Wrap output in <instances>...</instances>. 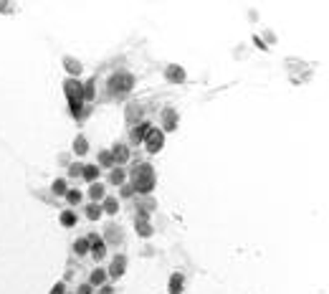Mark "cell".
I'll list each match as a JSON object with an SVG mask.
<instances>
[{
	"mask_svg": "<svg viewBox=\"0 0 329 294\" xmlns=\"http://www.w3.org/2000/svg\"><path fill=\"white\" fill-rule=\"evenodd\" d=\"M155 183H157V175H155V167L149 162H137L132 167V188H134V193L149 195L155 190Z\"/></svg>",
	"mask_w": 329,
	"mask_h": 294,
	"instance_id": "1",
	"label": "cell"
},
{
	"mask_svg": "<svg viewBox=\"0 0 329 294\" xmlns=\"http://www.w3.org/2000/svg\"><path fill=\"white\" fill-rule=\"evenodd\" d=\"M64 91L66 99H68V109L76 119H84V91H81V84L79 79H66L64 81Z\"/></svg>",
	"mask_w": 329,
	"mask_h": 294,
	"instance_id": "2",
	"label": "cell"
},
{
	"mask_svg": "<svg viewBox=\"0 0 329 294\" xmlns=\"http://www.w3.org/2000/svg\"><path fill=\"white\" fill-rule=\"evenodd\" d=\"M134 89V76L130 71H114L109 76V91L114 96H124Z\"/></svg>",
	"mask_w": 329,
	"mask_h": 294,
	"instance_id": "3",
	"label": "cell"
},
{
	"mask_svg": "<svg viewBox=\"0 0 329 294\" xmlns=\"http://www.w3.org/2000/svg\"><path fill=\"white\" fill-rule=\"evenodd\" d=\"M144 145H147V152L149 155H157L162 145H165V132L162 130H157V127H149V132H147V137H144Z\"/></svg>",
	"mask_w": 329,
	"mask_h": 294,
	"instance_id": "4",
	"label": "cell"
},
{
	"mask_svg": "<svg viewBox=\"0 0 329 294\" xmlns=\"http://www.w3.org/2000/svg\"><path fill=\"white\" fill-rule=\"evenodd\" d=\"M86 241H89V251H91V256L99 261V259H104V254H107V243L102 241V236L99 233H89L86 236Z\"/></svg>",
	"mask_w": 329,
	"mask_h": 294,
	"instance_id": "5",
	"label": "cell"
},
{
	"mask_svg": "<svg viewBox=\"0 0 329 294\" xmlns=\"http://www.w3.org/2000/svg\"><path fill=\"white\" fill-rule=\"evenodd\" d=\"M134 226H137V233H139V236H144V238H147V236H152V231H155V228L149 226V213H147V211H137Z\"/></svg>",
	"mask_w": 329,
	"mask_h": 294,
	"instance_id": "6",
	"label": "cell"
},
{
	"mask_svg": "<svg viewBox=\"0 0 329 294\" xmlns=\"http://www.w3.org/2000/svg\"><path fill=\"white\" fill-rule=\"evenodd\" d=\"M124 272H127V256H117L114 261H112V266H109V272H107V277H112V279H122L124 277Z\"/></svg>",
	"mask_w": 329,
	"mask_h": 294,
	"instance_id": "7",
	"label": "cell"
},
{
	"mask_svg": "<svg viewBox=\"0 0 329 294\" xmlns=\"http://www.w3.org/2000/svg\"><path fill=\"white\" fill-rule=\"evenodd\" d=\"M178 130V112L172 107L162 109V132H172Z\"/></svg>",
	"mask_w": 329,
	"mask_h": 294,
	"instance_id": "8",
	"label": "cell"
},
{
	"mask_svg": "<svg viewBox=\"0 0 329 294\" xmlns=\"http://www.w3.org/2000/svg\"><path fill=\"white\" fill-rule=\"evenodd\" d=\"M149 127H152L149 122H139V125H134V127H132V132H130L132 145H139V142H144V137H147Z\"/></svg>",
	"mask_w": 329,
	"mask_h": 294,
	"instance_id": "9",
	"label": "cell"
},
{
	"mask_svg": "<svg viewBox=\"0 0 329 294\" xmlns=\"http://www.w3.org/2000/svg\"><path fill=\"white\" fill-rule=\"evenodd\" d=\"M165 79L172 81V84H183L188 76H185V69H183V66H175V64H172V66L165 69Z\"/></svg>",
	"mask_w": 329,
	"mask_h": 294,
	"instance_id": "10",
	"label": "cell"
},
{
	"mask_svg": "<svg viewBox=\"0 0 329 294\" xmlns=\"http://www.w3.org/2000/svg\"><path fill=\"white\" fill-rule=\"evenodd\" d=\"M109 152H112V160H114V162H119V165L130 160V147L124 145V142H117V145L112 147Z\"/></svg>",
	"mask_w": 329,
	"mask_h": 294,
	"instance_id": "11",
	"label": "cell"
},
{
	"mask_svg": "<svg viewBox=\"0 0 329 294\" xmlns=\"http://www.w3.org/2000/svg\"><path fill=\"white\" fill-rule=\"evenodd\" d=\"M183 287H185V277L180 272H175L170 277V294H183Z\"/></svg>",
	"mask_w": 329,
	"mask_h": 294,
	"instance_id": "12",
	"label": "cell"
},
{
	"mask_svg": "<svg viewBox=\"0 0 329 294\" xmlns=\"http://www.w3.org/2000/svg\"><path fill=\"white\" fill-rule=\"evenodd\" d=\"M81 178L89 180V183H96V178H99V165H84V167H81Z\"/></svg>",
	"mask_w": 329,
	"mask_h": 294,
	"instance_id": "13",
	"label": "cell"
},
{
	"mask_svg": "<svg viewBox=\"0 0 329 294\" xmlns=\"http://www.w3.org/2000/svg\"><path fill=\"white\" fill-rule=\"evenodd\" d=\"M107 241H109V243H122V241H124L122 228H119V226H109V228H107Z\"/></svg>",
	"mask_w": 329,
	"mask_h": 294,
	"instance_id": "14",
	"label": "cell"
},
{
	"mask_svg": "<svg viewBox=\"0 0 329 294\" xmlns=\"http://www.w3.org/2000/svg\"><path fill=\"white\" fill-rule=\"evenodd\" d=\"M89 198H91L94 203L104 201V198H107V195H104V185H102V183H91V188H89Z\"/></svg>",
	"mask_w": 329,
	"mask_h": 294,
	"instance_id": "15",
	"label": "cell"
},
{
	"mask_svg": "<svg viewBox=\"0 0 329 294\" xmlns=\"http://www.w3.org/2000/svg\"><path fill=\"white\" fill-rule=\"evenodd\" d=\"M104 282H107V272H104V269H94V272L89 274V284H91V287H102Z\"/></svg>",
	"mask_w": 329,
	"mask_h": 294,
	"instance_id": "16",
	"label": "cell"
},
{
	"mask_svg": "<svg viewBox=\"0 0 329 294\" xmlns=\"http://www.w3.org/2000/svg\"><path fill=\"white\" fill-rule=\"evenodd\" d=\"M142 119V104H130L127 107V122H139Z\"/></svg>",
	"mask_w": 329,
	"mask_h": 294,
	"instance_id": "17",
	"label": "cell"
},
{
	"mask_svg": "<svg viewBox=\"0 0 329 294\" xmlns=\"http://www.w3.org/2000/svg\"><path fill=\"white\" fill-rule=\"evenodd\" d=\"M124 180H127V175H124L122 167H114V170L109 173V183H112V185H124Z\"/></svg>",
	"mask_w": 329,
	"mask_h": 294,
	"instance_id": "18",
	"label": "cell"
},
{
	"mask_svg": "<svg viewBox=\"0 0 329 294\" xmlns=\"http://www.w3.org/2000/svg\"><path fill=\"white\" fill-rule=\"evenodd\" d=\"M64 66H66V71L71 74V76H79V74H81V64H79V61H73L71 56H66L64 59Z\"/></svg>",
	"mask_w": 329,
	"mask_h": 294,
	"instance_id": "19",
	"label": "cell"
},
{
	"mask_svg": "<svg viewBox=\"0 0 329 294\" xmlns=\"http://www.w3.org/2000/svg\"><path fill=\"white\" fill-rule=\"evenodd\" d=\"M94 89H96V81H94V79H89V81L81 86V91H84V102H91V99H94Z\"/></svg>",
	"mask_w": 329,
	"mask_h": 294,
	"instance_id": "20",
	"label": "cell"
},
{
	"mask_svg": "<svg viewBox=\"0 0 329 294\" xmlns=\"http://www.w3.org/2000/svg\"><path fill=\"white\" fill-rule=\"evenodd\" d=\"M104 211H102V206L99 203H91V206H86V218L89 220H96L99 216H102Z\"/></svg>",
	"mask_w": 329,
	"mask_h": 294,
	"instance_id": "21",
	"label": "cell"
},
{
	"mask_svg": "<svg viewBox=\"0 0 329 294\" xmlns=\"http://www.w3.org/2000/svg\"><path fill=\"white\" fill-rule=\"evenodd\" d=\"M102 211H107V213H117L119 211V203H117V198H104V206H102Z\"/></svg>",
	"mask_w": 329,
	"mask_h": 294,
	"instance_id": "22",
	"label": "cell"
},
{
	"mask_svg": "<svg viewBox=\"0 0 329 294\" xmlns=\"http://www.w3.org/2000/svg\"><path fill=\"white\" fill-rule=\"evenodd\" d=\"M61 226H64V228L76 226V213H73V211H64V213H61Z\"/></svg>",
	"mask_w": 329,
	"mask_h": 294,
	"instance_id": "23",
	"label": "cell"
},
{
	"mask_svg": "<svg viewBox=\"0 0 329 294\" xmlns=\"http://www.w3.org/2000/svg\"><path fill=\"white\" fill-rule=\"evenodd\" d=\"M86 150H89V142H86L84 137H76V140H73V152H76V155H86Z\"/></svg>",
	"mask_w": 329,
	"mask_h": 294,
	"instance_id": "24",
	"label": "cell"
},
{
	"mask_svg": "<svg viewBox=\"0 0 329 294\" xmlns=\"http://www.w3.org/2000/svg\"><path fill=\"white\" fill-rule=\"evenodd\" d=\"M99 165H104V167H112V165H114V160H112V152H109V150H102V152H99Z\"/></svg>",
	"mask_w": 329,
	"mask_h": 294,
	"instance_id": "25",
	"label": "cell"
},
{
	"mask_svg": "<svg viewBox=\"0 0 329 294\" xmlns=\"http://www.w3.org/2000/svg\"><path fill=\"white\" fill-rule=\"evenodd\" d=\"M73 251H76L79 256H84V254H89V241H86V238H79V241L73 243Z\"/></svg>",
	"mask_w": 329,
	"mask_h": 294,
	"instance_id": "26",
	"label": "cell"
},
{
	"mask_svg": "<svg viewBox=\"0 0 329 294\" xmlns=\"http://www.w3.org/2000/svg\"><path fill=\"white\" fill-rule=\"evenodd\" d=\"M66 190H68V188H66V180L59 178V180L54 183V193H56V195H66Z\"/></svg>",
	"mask_w": 329,
	"mask_h": 294,
	"instance_id": "27",
	"label": "cell"
},
{
	"mask_svg": "<svg viewBox=\"0 0 329 294\" xmlns=\"http://www.w3.org/2000/svg\"><path fill=\"white\" fill-rule=\"evenodd\" d=\"M66 201H68L71 206H76V203L81 201V193H79V190H66Z\"/></svg>",
	"mask_w": 329,
	"mask_h": 294,
	"instance_id": "28",
	"label": "cell"
},
{
	"mask_svg": "<svg viewBox=\"0 0 329 294\" xmlns=\"http://www.w3.org/2000/svg\"><path fill=\"white\" fill-rule=\"evenodd\" d=\"M81 175V165H71L68 167V178H79Z\"/></svg>",
	"mask_w": 329,
	"mask_h": 294,
	"instance_id": "29",
	"label": "cell"
},
{
	"mask_svg": "<svg viewBox=\"0 0 329 294\" xmlns=\"http://www.w3.org/2000/svg\"><path fill=\"white\" fill-rule=\"evenodd\" d=\"M91 292H94L91 284H81V287H79V294H91Z\"/></svg>",
	"mask_w": 329,
	"mask_h": 294,
	"instance_id": "30",
	"label": "cell"
},
{
	"mask_svg": "<svg viewBox=\"0 0 329 294\" xmlns=\"http://www.w3.org/2000/svg\"><path fill=\"white\" fill-rule=\"evenodd\" d=\"M51 294H66V287H64V282L61 284H56L54 289H51Z\"/></svg>",
	"mask_w": 329,
	"mask_h": 294,
	"instance_id": "31",
	"label": "cell"
},
{
	"mask_svg": "<svg viewBox=\"0 0 329 294\" xmlns=\"http://www.w3.org/2000/svg\"><path fill=\"white\" fill-rule=\"evenodd\" d=\"M132 193H134V188H132V185H124V188H122V195H124V198L132 195Z\"/></svg>",
	"mask_w": 329,
	"mask_h": 294,
	"instance_id": "32",
	"label": "cell"
},
{
	"mask_svg": "<svg viewBox=\"0 0 329 294\" xmlns=\"http://www.w3.org/2000/svg\"><path fill=\"white\" fill-rule=\"evenodd\" d=\"M5 8H8V5H3V3H0V10H5Z\"/></svg>",
	"mask_w": 329,
	"mask_h": 294,
	"instance_id": "33",
	"label": "cell"
}]
</instances>
